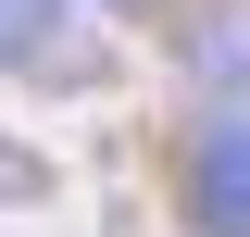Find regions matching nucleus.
Wrapping results in <instances>:
<instances>
[{
    "label": "nucleus",
    "instance_id": "nucleus-3",
    "mask_svg": "<svg viewBox=\"0 0 250 237\" xmlns=\"http://www.w3.org/2000/svg\"><path fill=\"white\" fill-rule=\"evenodd\" d=\"M50 25H62V0H0V62H38Z\"/></svg>",
    "mask_w": 250,
    "mask_h": 237
},
{
    "label": "nucleus",
    "instance_id": "nucleus-2",
    "mask_svg": "<svg viewBox=\"0 0 250 237\" xmlns=\"http://www.w3.org/2000/svg\"><path fill=\"white\" fill-rule=\"evenodd\" d=\"M200 75H213V100H250V0H225L200 25Z\"/></svg>",
    "mask_w": 250,
    "mask_h": 237
},
{
    "label": "nucleus",
    "instance_id": "nucleus-1",
    "mask_svg": "<svg viewBox=\"0 0 250 237\" xmlns=\"http://www.w3.org/2000/svg\"><path fill=\"white\" fill-rule=\"evenodd\" d=\"M188 225L250 237V100H213L200 138H188Z\"/></svg>",
    "mask_w": 250,
    "mask_h": 237
}]
</instances>
